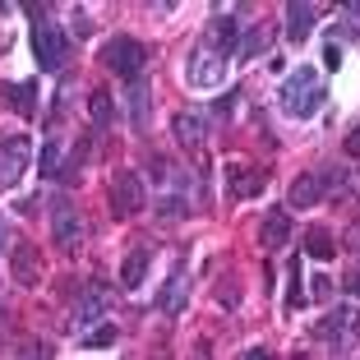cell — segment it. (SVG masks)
<instances>
[{
	"label": "cell",
	"instance_id": "obj_27",
	"mask_svg": "<svg viewBox=\"0 0 360 360\" xmlns=\"http://www.w3.org/2000/svg\"><path fill=\"white\" fill-rule=\"evenodd\" d=\"M323 65H328V70H338V65H342V46L328 42V51H323Z\"/></svg>",
	"mask_w": 360,
	"mask_h": 360
},
{
	"label": "cell",
	"instance_id": "obj_16",
	"mask_svg": "<svg viewBox=\"0 0 360 360\" xmlns=\"http://www.w3.org/2000/svg\"><path fill=\"white\" fill-rule=\"evenodd\" d=\"M143 277H148V250H134V255L120 264V286H125V291H139Z\"/></svg>",
	"mask_w": 360,
	"mask_h": 360
},
{
	"label": "cell",
	"instance_id": "obj_11",
	"mask_svg": "<svg viewBox=\"0 0 360 360\" xmlns=\"http://www.w3.org/2000/svg\"><path fill=\"white\" fill-rule=\"evenodd\" d=\"M10 273L19 286H37V277H42V259H37V245H14V255H10Z\"/></svg>",
	"mask_w": 360,
	"mask_h": 360
},
{
	"label": "cell",
	"instance_id": "obj_25",
	"mask_svg": "<svg viewBox=\"0 0 360 360\" xmlns=\"http://www.w3.org/2000/svg\"><path fill=\"white\" fill-rule=\"evenodd\" d=\"M129 102H134V125H143V120H148V88L134 84L129 88Z\"/></svg>",
	"mask_w": 360,
	"mask_h": 360
},
{
	"label": "cell",
	"instance_id": "obj_29",
	"mask_svg": "<svg viewBox=\"0 0 360 360\" xmlns=\"http://www.w3.org/2000/svg\"><path fill=\"white\" fill-rule=\"evenodd\" d=\"M347 291L360 300V268H356V273H347Z\"/></svg>",
	"mask_w": 360,
	"mask_h": 360
},
{
	"label": "cell",
	"instance_id": "obj_15",
	"mask_svg": "<svg viewBox=\"0 0 360 360\" xmlns=\"http://www.w3.org/2000/svg\"><path fill=\"white\" fill-rule=\"evenodd\" d=\"M259 240H264L268 250H282V245L291 240V217H286V212H268V217H264V231H259Z\"/></svg>",
	"mask_w": 360,
	"mask_h": 360
},
{
	"label": "cell",
	"instance_id": "obj_17",
	"mask_svg": "<svg viewBox=\"0 0 360 360\" xmlns=\"http://www.w3.org/2000/svg\"><path fill=\"white\" fill-rule=\"evenodd\" d=\"M176 139H180L190 153H199V148H203V116H194V111L176 116Z\"/></svg>",
	"mask_w": 360,
	"mask_h": 360
},
{
	"label": "cell",
	"instance_id": "obj_18",
	"mask_svg": "<svg viewBox=\"0 0 360 360\" xmlns=\"http://www.w3.org/2000/svg\"><path fill=\"white\" fill-rule=\"evenodd\" d=\"M305 255L309 259H333L338 255V240H333L323 226H314V231H305Z\"/></svg>",
	"mask_w": 360,
	"mask_h": 360
},
{
	"label": "cell",
	"instance_id": "obj_12",
	"mask_svg": "<svg viewBox=\"0 0 360 360\" xmlns=\"http://www.w3.org/2000/svg\"><path fill=\"white\" fill-rule=\"evenodd\" d=\"M226 190H231V199H250V194L264 190V171L245 167V162H231L226 167Z\"/></svg>",
	"mask_w": 360,
	"mask_h": 360
},
{
	"label": "cell",
	"instance_id": "obj_3",
	"mask_svg": "<svg viewBox=\"0 0 360 360\" xmlns=\"http://www.w3.org/2000/svg\"><path fill=\"white\" fill-rule=\"evenodd\" d=\"M319 338L333 342V351H351L360 342V309L351 305H338L323 323H319Z\"/></svg>",
	"mask_w": 360,
	"mask_h": 360
},
{
	"label": "cell",
	"instance_id": "obj_21",
	"mask_svg": "<svg viewBox=\"0 0 360 360\" xmlns=\"http://www.w3.org/2000/svg\"><path fill=\"white\" fill-rule=\"evenodd\" d=\"M208 42H222V46H231V42H236V19H231V14H217V19H212Z\"/></svg>",
	"mask_w": 360,
	"mask_h": 360
},
{
	"label": "cell",
	"instance_id": "obj_5",
	"mask_svg": "<svg viewBox=\"0 0 360 360\" xmlns=\"http://www.w3.org/2000/svg\"><path fill=\"white\" fill-rule=\"evenodd\" d=\"M222 79H226V56L212 51V46H199L190 60V84L199 93H208V88H222Z\"/></svg>",
	"mask_w": 360,
	"mask_h": 360
},
{
	"label": "cell",
	"instance_id": "obj_2",
	"mask_svg": "<svg viewBox=\"0 0 360 360\" xmlns=\"http://www.w3.org/2000/svg\"><path fill=\"white\" fill-rule=\"evenodd\" d=\"M102 60H106L111 75L134 84V79L143 75V65H148V51H143V42H134V37H111V42L102 46Z\"/></svg>",
	"mask_w": 360,
	"mask_h": 360
},
{
	"label": "cell",
	"instance_id": "obj_26",
	"mask_svg": "<svg viewBox=\"0 0 360 360\" xmlns=\"http://www.w3.org/2000/svg\"><path fill=\"white\" fill-rule=\"evenodd\" d=\"M111 342H116V323H102L84 338V347H111Z\"/></svg>",
	"mask_w": 360,
	"mask_h": 360
},
{
	"label": "cell",
	"instance_id": "obj_6",
	"mask_svg": "<svg viewBox=\"0 0 360 360\" xmlns=\"http://www.w3.org/2000/svg\"><path fill=\"white\" fill-rule=\"evenodd\" d=\"M32 56H37V70H60L65 60V32L56 28V23H37L32 28Z\"/></svg>",
	"mask_w": 360,
	"mask_h": 360
},
{
	"label": "cell",
	"instance_id": "obj_14",
	"mask_svg": "<svg viewBox=\"0 0 360 360\" xmlns=\"http://www.w3.org/2000/svg\"><path fill=\"white\" fill-rule=\"evenodd\" d=\"M158 305H162V314H180V309H185V268H176V273L167 277Z\"/></svg>",
	"mask_w": 360,
	"mask_h": 360
},
{
	"label": "cell",
	"instance_id": "obj_19",
	"mask_svg": "<svg viewBox=\"0 0 360 360\" xmlns=\"http://www.w3.org/2000/svg\"><path fill=\"white\" fill-rule=\"evenodd\" d=\"M10 106L19 111V116H32V111H37V84H14L10 88Z\"/></svg>",
	"mask_w": 360,
	"mask_h": 360
},
{
	"label": "cell",
	"instance_id": "obj_13",
	"mask_svg": "<svg viewBox=\"0 0 360 360\" xmlns=\"http://www.w3.org/2000/svg\"><path fill=\"white\" fill-rule=\"evenodd\" d=\"M314 5H305V0H300V5H286V37H291V42H305L309 32H314Z\"/></svg>",
	"mask_w": 360,
	"mask_h": 360
},
{
	"label": "cell",
	"instance_id": "obj_20",
	"mask_svg": "<svg viewBox=\"0 0 360 360\" xmlns=\"http://www.w3.org/2000/svg\"><path fill=\"white\" fill-rule=\"evenodd\" d=\"M264 46H268V32L264 28H250L240 42H236V56H240V60H250V56H259Z\"/></svg>",
	"mask_w": 360,
	"mask_h": 360
},
{
	"label": "cell",
	"instance_id": "obj_23",
	"mask_svg": "<svg viewBox=\"0 0 360 360\" xmlns=\"http://www.w3.org/2000/svg\"><path fill=\"white\" fill-rule=\"evenodd\" d=\"M88 111H93V120H97V125H106V120L116 116V106H111V97H106V93H93V102H88Z\"/></svg>",
	"mask_w": 360,
	"mask_h": 360
},
{
	"label": "cell",
	"instance_id": "obj_9",
	"mask_svg": "<svg viewBox=\"0 0 360 360\" xmlns=\"http://www.w3.org/2000/svg\"><path fill=\"white\" fill-rule=\"evenodd\" d=\"M102 314H111V291L93 282V286H84V291H79V300H75V323L84 328V323H97Z\"/></svg>",
	"mask_w": 360,
	"mask_h": 360
},
{
	"label": "cell",
	"instance_id": "obj_1",
	"mask_svg": "<svg viewBox=\"0 0 360 360\" xmlns=\"http://www.w3.org/2000/svg\"><path fill=\"white\" fill-rule=\"evenodd\" d=\"M319 106H323V84H319L314 70H305V65H300L296 75L286 79V88H282V111L300 120V116H314Z\"/></svg>",
	"mask_w": 360,
	"mask_h": 360
},
{
	"label": "cell",
	"instance_id": "obj_30",
	"mask_svg": "<svg viewBox=\"0 0 360 360\" xmlns=\"http://www.w3.org/2000/svg\"><path fill=\"white\" fill-rule=\"evenodd\" d=\"M245 360H273V356H268L264 347H255V351H245Z\"/></svg>",
	"mask_w": 360,
	"mask_h": 360
},
{
	"label": "cell",
	"instance_id": "obj_31",
	"mask_svg": "<svg viewBox=\"0 0 360 360\" xmlns=\"http://www.w3.org/2000/svg\"><path fill=\"white\" fill-rule=\"evenodd\" d=\"M5 236H10V231H5V217H0V250H5Z\"/></svg>",
	"mask_w": 360,
	"mask_h": 360
},
{
	"label": "cell",
	"instance_id": "obj_10",
	"mask_svg": "<svg viewBox=\"0 0 360 360\" xmlns=\"http://www.w3.org/2000/svg\"><path fill=\"white\" fill-rule=\"evenodd\" d=\"M323 190H328V176L305 171V176L291 180V194H286V203H296V208H314V203H323Z\"/></svg>",
	"mask_w": 360,
	"mask_h": 360
},
{
	"label": "cell",
	"instance_id": "obj_4",
	"mask_svg": "<svg viewBox=\"0 0 360 360\" xmlns=\"http://www.w3.org/2000/svg\"><path fill=\"white\" fill-rule=\"evenodd\" d=\"M28 162H32V143H28V139H23V134L5 139V143H0V190L19 185L23 171H28Z\"/></svg>",
	"mask_w": 360,
	"mask_h": 360
},
{
	"label": "cell",
	"instance_id": "obj_22",
	"mask_svg": "<svg viewBox=\"0 0 360 360\" xmlns=\"http://www.w3.org/2000/svg\"><path fill=\"white\" fill-rule=\"evenodd\" d=\"M305 305V286H300V264H291V286H286V309Z\"/></svg>",
	"mask_w": 360,
	"mask_h": 360
},
{
	"label": "cell",
	"instance_id": "obj_28",
	"mask_svg": "<svg viewBox=\"0 0 360 360\" xmlns=\"http://www.w3.org/2000/svg\"><path fill=\"white\" fill-rule=\"evenodd\" d=\"M347 158H360V125L347 134Z\"/></svg>",
	"mask_w": 360,
	"mask_h": 360
},
{
	"label": "cell",
	"instance_id": "obj_8",
	"mask_svg": "<svg viewBox=\"0 0 360 360\" xmlns=\"http://www.w3.org/2000/svg\"><path fill=\"white\" fill-rule=\"evenodd\" d=\"M111 203H116V217H134L143 208V180H139V171H120L111 180Z\"/></svg>",
	"mask_w": 360,
	"mask_h": 360
},
{
	"label": "cell",
	"instance_id": "obj_7",
	"mask_svg": "<svg viewBox=\"0 0 360 360\" xmlns=\"http://www.w3.org/2000/svg\"><path fill=\"white\" fill-rule=\"evenodd\" d=\"M51 231H56V245H60L65 255H75L79 245H84V212H79L75 203H56Z\"/></svg>",
	"mask_w": 360,
	"mask_h": 360
},
{
	"label": "cell",
	"instance_id": "obj_24",
	"mask_svg": "<svg viewBox=\"0 0 360 360\" xmlns=\"http://www.w3.org/2000/svg\"><path fill=\"white\" fill-rule=\"evenodd\" d=\"M56 162H60V143L51 139V143L42 148V158H37V171H42V176H56V171H60Z\"/></svg>",
	"mask_w": 360,
	"mask_h": 360
}]
</instances>
